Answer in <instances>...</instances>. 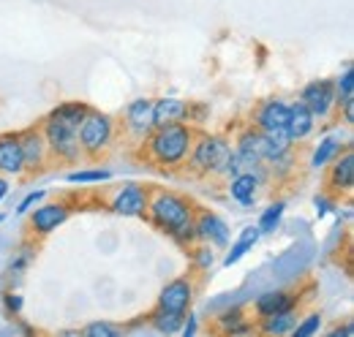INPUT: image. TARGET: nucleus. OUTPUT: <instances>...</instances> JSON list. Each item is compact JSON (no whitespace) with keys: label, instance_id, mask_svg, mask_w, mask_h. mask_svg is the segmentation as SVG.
<instances>
[{"label":"nucleus","instance_id":"1","mask_svg":"<svg viewBox=\"0 0 354 337\" xmlns=\"http://www.w3.org/2000/svg\"><path fill=\"white\" fill-rule=\"evenodd\" d=\"M194 215H196V204L185 193L172 191V188H153L150 191L145 220H150L153 229H158L161 234H167L169 240H175L183 248L196 242Z\"/></svg>","mask_w":354,"mask_h":337},{"label":"nucleus","instance_id":"2","mask_svg":"<svg viewBox=\"0 0 354 337\" xmlns=\"http://www.w3.org/2000/svg\"><path fill=\"white\" fill-rule=\"evenodd\" d=\"M194 139H196V126H191V123L158 126L139 144V158L161 171H180V168H185Z\"/></svg>","mask_w":354,"mask_h":337},{"label":"nucleus","instance_id":"3","mask_svg":"<svg viewBox=\"0 0 354 337\" xmlns=\"http://www.w3.org/2000/svg\"><path fill=\"white\" fill-rule=\"evenodd\" d=\"M234 155L232 139L226 133H207L196 131L191 155L185 161V171L194 177H213V180H226V168Z\"/></svg>","mask_w":354,"mask_h":337},{"label":"nucleus","instance_id":"4","mask_svg":"<svg viewBox=\"0 0 354 337\" xmlns=\"http://www.w3.org/2000/svg\"><path fill=\"white\" fill-rule=\"evenodd\" d=\"M120 128L118 120L106 112L90 109L88 117L80 123V147H82V158L88 161H101L118 142Z\"/></svg>","mask_w":354,"mask_h":337},{"label":"nucleus","instance_id":"5","mask_svg":"<svg viewBox=\"0 0 354 337\" xmlns=\"http://www.w3.org/2000/svg\"><path fill=\"white\" fill-rule=\"evenodd\" d=\"M41 131H44V139H46V144H49V155H52L55 164L77 166V164L85 161V158H82V147H80V126L44 117Z\"/></svg>","mask_w":354,"mask_h":337},{"label":"nucleus","instance_id":"6","mask_svg":"<svg viewBox=\"0 0 354 337\" xmlns=\"http://www.w3.org/2000/svg\"><path fill=\"white\" fill-rule=\"evenodd\" d=\"M118 128L131 147H139L153 131V98H133L123 109V123H118Z\"/></svg>","mask_w":354,"mask_h":337},{"label":"nucleus","instance_id":"7","mask_svg":"<svg viewBox=\"0 0 354 337\" xmlns=\"http://www.w3.org/2000/svg\"><path fill=\"white\" fill-rule=\"evenodd\" d=\"M19 147H22V164H25V174H41L49 164V144L44 139L41 126H30L19 131Z\"/></svg>","mask_w":354,"mask_h":337},{"label":"nucleus","instance_id":"8","mask_svg":"<svg viewBox=\"0 0 354 337\" xmlns=\"http://www.w3.org/2000/svg\"><path fill=\"white\" fill-rule=\"evenodd\" d=\"M267 180H270L267 166H259V168H254V171H240V174H234V177L226 180V193H229L232 202H237L240 207L248 210V207L257 204L259 191L265 188Z\"/></svg>","mask_w":354,"mask_h":337},{"label":"nucleus","instance_id":"9","mask_svg":"<svg viewBox=\"0 0 354 337\" xmlns=\"http://www.w3.org/2000/svg\"><path fill=\"white\" fill-rule=\"evenodd\" d=\"M327 177H324V188H327V193H333L335 199L338 196H349L354 188V147L352 144H346L327 166Z\"/></svg>","mask_w":354,"mask_h":337},{"label":"nucleus","instance_id":"10","mask_svg":"<svg viewBox=\"0 0 354 337\" xmlns=\"http://www.w3.org/2000/svg\"><path fill=\"white\" fill-rule=\"evenodd\" d=\"M68 215H71L68 202H39L33 210L28 212V223H30L33 237L44 240L68 220Z\"/></svg>","mask_w":354,"mask_h":337},{"label":"nucleus","instance_id":"11","mask_svg":"<svg viewBox=\"0 0 354 337\" xmlns=\"http://www.w3.org/2000/svg\"><path fill=\"white\" fill-rule=\"evenodd\" d=\"M150 202V188L142 182H126L109 196V210L120 218H145Z\"/></svg>","mask_w":354,"mask_h":337},{"label":"nucleus","instance_id":"12","mask_svg":"<svg viewBox=\"0 0 354 337\" xmlns=\"http://www.w3.org/2000/svg\"><path fill=\"white\" fill-rule=\"evenodd\" d=\"M232 147H234V155H237L243 171H254V168L265 166V136L259 128H254L251 123L243 126L237 131Z\"/></svg>","mask_w":354,"mask_h":337},{"label":"nucleus","instance_id":"13","mask_svg":"<svg viewBox=\"0 0 354 337\" xmlns=\"http://www.w3.org/2000/svg\"><path fill=\"white\" fill-rule=\"evenodd\" d=\"M194 299H196V280H194V275H180V278L167 280V286L158 291L156 307L172 310V313H188Z\"/></svg>","mask_w":354,"mask_h":337},{"label":"nucleus","instance_id":"14","mask_svg":"<svg viewBox=\"0 0 354 337\" xmlns=\"http://www.w3.org/2000/svg\"><path fill=\"white\" fill-rule=\"evenodd\" d=\"M300 101L313 112L319 123H327L335 115V87L333 79H313L300 90Z\"/></svg>","mask_w":354,"mask_h":337},{"label":"nucleus","instance_id":"15","mask_svg":"<svg viewBox=\"0 0 354 337\" xmlns=\"http://www.w3.org/2000/svg\"><path fill=\"white\" fill-rule=\"evenodd\" d=\"M194 231H196V242H207L216 251H223L232 242V231L229 223L223 220L218 212L213 210H199L194 215Z\"/></svg>","mask_w":354,"mask_h":337},{"label":"nucleus","instance_id":"16","mask_svg":"<svg viewBox=\"0 0 354 337\" xmlns=\"http://www.w3.org/2000/svg\"><path fill=\"white\" fill-rule=\"evenodd\" d=\"M286 123H289V104L283 98H265L251 112V126L259 128L262 133L286 131Z\"/></svg>","mask_w":354,"mask_h":337},{"label":"nucleus","instance_id":"17","mask_svg":"<svg viewBox=\"0 0 354 337\" xmlns=\"http://www.w3.org/2000/svg\"><path fill=\"white\" fill-rule=\"evenodd\" d=\"M316 126H319V120L313 117V112H310L308 106L303 104V101H295V104H289V123H286V136H289V142L297 147V144H303V142H308L310 136L316 133Z\"/></svg>","mask_w":354,"mask_h":337},{"label":"nucleus","instance_id":"18","mask_svg":"<svg viewBox=\"0 0 354 337\" xmlns=\"http://www.w3.org/2000/svg\"><path fill=\"white\" fill-rule=\"evenodd\" d=\"M0 174H6V177H25L19 131L0 133Z\"/></svg>","mask_w":354,"mask_h":337},{"label":"nucleus","instance_id":"19","mask_svg":"<svg viewBox=\"0 0 354 337\" xmlns=\"http://www.w3.org/2000/svg\"><path fill=\"white\" fill-rule=\"evenodd\" d=\"M289 307H300V294L286 291V289H270L254 299V316L257 318H267V316L289 310Z\"/></svg>","mask_w":354,"mask_h":337},{"label":"nucleus","instance_id":"20","mask_svg":"<svg viewBox=\"0 0 354 337\" xmlns=\"http://www.w3.org/2000/svg\"><path fill=\"white\" fill-rule=\"evenodd\" d=\"M188 104L175 95H161L153 98V128L172 126V123H188Z\"/></svg>","mask_w":354,"mask_h":337},{"label":"nucleus","instance_id":"21","mask_svg":"<svg viewBox=\"0 0 354 337\" xmlns=\"http://www.w3.org/2000/svg\"><path fill=\"white\" fill-rule=\"evenodd\" d=\"M297 318H300V310H297V307L272 313V316H267V318H257V332H259V335H270V337H283L295 329Z\"/></svg>","mask_w":354,"mask_h":337},{"label":"nucleus","instance_id":"22","mask_svg":"<svg viewBox=\"0 0 354 337\" xmlns=\"http://www.w3.org/2000/svg\"><path fill=\"white\" fill-rule=\"evenodd\" d=\"M262 240V231H259V226H248V229H243L240 231V237L232 242V245H226L229 251L223 256V267H234V264H240L248 253L254 251V245Z\"/></svg>","mask_w":354,"mask_h":337},{"label":"nucleus","instance_id":"23","mask_svg":"<svg viewBox=\"0 0 354 337\" xmlns=\"http://www.w3.org/2000/svg\"><path fill=\"white\" fill-rule=\"evenodd\" d=\"M346 144L341 142V136L338 133H330V136H322L319 139V144L313 147V153H310L308 158V168L310 171H324V166L344 150Z\"/></svg>","mask_w":354,"mask_h":337},{"label":"nucleus","instance_id":"24","mask_svg":"<svg viewBox=\"0 0 354 337\" xmlns=\"http://www.w3.org/2000/svg\"><path fill=\"white\" fill-rule=\"evenodd\" d=\"M183 321H185V313H172V310H161V307H156L147 316V324L156 335H180Z\"/></svg>","mask_w":354,"mask_h":337},{"label":"nucleus","instance_id":"25","mask_svg":"<svg viewBox=\"0 0 354 337\" xmlns=\"http://www.w3.org/2000/svg\"><path fill=\"white\" fill-rule=\"evenodd\" d=\"M90 106L85 101H63V104H57L46 117H52V120H63V123H71V126H80L85 117H88Z\"/></svg>","mask_w":354,"mask_h":337},{"label":"nucleus","instance_id":"26","mask_svg":"<svg viewBox=\"0 0 354 337\" xmlns=\"http://www.w3.org/2000/svg\"><path fill=\"white\" fill-rule=\"evenodd\" d=\"M283 215H286V202H283V199H278V202L267 204L265 210L259 212V220H257V226H259L262 237H265V234H275V231L281 229V220H283Z\"/></svg>","mask_w":354,"mask_h":337},{"label":"nucleus","instance_id":"27","mask_svg":"<svg viewBox=\"0 0 354 337\" xmlns=\"http://www.w3.org/2000/svg\"><path fill=\"white\" fill-rule=\"evenodd\" d=\"M267 166V174H270V180H275V182H286L295 171H297V158H295V147L292 150H286L283 155H278V158H272Z\"/></svg>","mask_w":354,"mask_h":337},{"label":"nucleus","instance_id":"28","mask_svg":"<svg viewBox=\"0 0 354 337\" xmlns=\"http://www.w3.org/2000/svg\"><path fill=\"white\" fill-rule=\"evenodd\" d=\"M333 87H335V104H338V106L352 104L354 101V66L352 63L344 66V71L333 79ZM338 106H335V109H338Z\"/></svg>","mask_w":354,"mask_h":337},{"label":"nucleus","instance_id":"29","mask_svg":"<svg viewBox=\"0 0 354 337\" xmlns=\"http://www.w3.org/2000/svg\"><path fill=\"white\" fill-rule=\"evenodd\" d=\"M112 180V171L109 168H74L66 174V182L71 185H101V182H109Z\"/></svg>","mask_w":354,"mask_h":337},{"label":"nucleus","instance_id":"30","mask_svg":"<svg viewBox=\"0 0 354 337\" xmlns=\"http://www.w3.org/2000/svg\"><path fill=\"white\" fill-rule=\"evenodd\" d=\"M262 136H265V164H270L272 158H278V155H283L286 150L295 147V144L289 142L286 131H267Z\"/></svg>","mask_w":354,"mask_h":337},{"label":"nucleus","instance_id":"31","mask_svg":"<svg viewBox=\"0 0 354 337\" xmlns=\"http://www.w3.org/2000/svg\"><path fill=\"white\" fill-rule=\"evenodd\" d=\"M188 251H191V264L196 272H210L216 267V248L213 245L194 242V245H188Z\"/></svg>","mask_w":354,"mask_h":337},{"label":"nucleus","instance_id":"32","mask_svg":"<svg viewBox=\"0 0 354 337\" xmlns=\"http://www.w3.org/2000/svg\"><path fill=\"white\" fill-rule=\"evenodd\" d=\"M322 324H324V316L319 313V310H310L306 316H300L297 318V324H295V329L289 332L292 337H316L322 332Z\"/></svg>","mask_w":354,"mask_h":337},{"label":"nucleus","instance_id":"33","mask_svg":"<svg viewBox=\"0 0 354 337\" xmlns=\"http://www.w3.org/2000/svg\"><path fill=\"white\" fill-rule=\"evenodd\" d=\"M80 335L85 337H120L126 335V327H120V324H112V321H90L88 327H82L80 329Z\"/></svg>","mask_w":354,"mask_h":337},{"label":"nucleus","instance_id":"34","mask_svg":"<svg viewBox=\"0 0 354 337\" xmlns=\"http://www.w3.org/2000/svg\"><path fill=\"white\" fill-rule=\"evenodd\" d=\"M240 321H245V310L240 307V305H234V307H226L223 313H218L216 318H213V324H216V329L221 332V335H226L232 327H237Z\"/></svg>","mask_w":354,"mask_h":337},{"label":"nucleus","instance_id":"35","mask_svg":"<svg viewBox=\"0 0 354 337\" xmlns=\"http://www.w3.org/2000/svg\"><path fill=\"white\" fill-rule=\"evenodd\" d=\"M33 256H36V248H33V245H22V248H19V253L11 258V264H8V272H11V275H19V272H25V269L30 267Z\"/></svg>","mask_w":354,"mask_h":337},{"label":"nucleus","instance_id":"36","mask_svg":"<svg viewBox=\"0 0 354 337\" xmlns=\"http://www.w3.org/2000/svg\"><path fill=\"white\" fill-rule=\"evenodd\" d=\"M3 307H6L8 316L17 318V316L22 313V307H25V296L17 294V291H6V294H3Z\"/></svg>","mask_w":354,"mask_h":337},{"label":"nucleus","instance_id":"37","mask_svg":"<svg viewBox=\"0 0 354 337\" xmlns=\"http://www.w3.org/2000/svg\"><path fill=\"white\" fill-rule=\"evenodd\" d=\"M313 207H316V215H319V218H324V215H330L333 210H338V199H335L333 193H322V196L313 199Z\"/></svg>","mask_w":354,"mask_h":337},{"label":"nucleus","instance_id":"38","mask_svg":"<svg viewBox=\"0 0 354 337\" xmlns=\"http://www.w3.org/2000/svg\"><path fill=\"white\" fill-rule=\"evenodd\" d=\"M44 196H46V191L44 188H39V191H30L19 204H17V215H28V212L33 210L39 202H44Z\"/></svg>","mask_w":354,"mask_h":337},{"label":"nucleus","instance_id":"39","mask_svg":"<svg viewBox=\"0 0 354 337\" xmlns=\"http://www.w3.org/2000/svg\"><path fill=\"white\" fill-rule=\"evenodd\" d=\"M180 335L183 337H194L199 335V321H196V313H185V321H183V327H180Z\"/></svg>","mask_w":354,"mask_h":337},{"label":"nucleus","instance_id":"40","mask_svg":"<svg viewBox=\"0 0 354 337\" xmlns=\"http://www.w3.org/2000/svg\"><path fill=\"white\" fill-rule=\"evenodd\" d=\"M254 332H257V324H251V321L245 318V321H240L237 327H232L226 335H229V337H240V335H254Z\"/></svg>","mask_w":354,"mask_h":337},{"label":"nucleus","instance_id":"41","mask_svg":"<svg viewBox=\"0 0 354 337\" xmlns=\"http://www.w3.org/2000/svg\"><path fill=\"white\" fill-rule=\"evenodd\" d=\"M335 115H341L344 126L352 128L354 126V101H352V104H344V106H338V109H335Z\"/></svg>","mask_w":354,"mask_h":337},{"label":"nucleus","instance_id":"42","mask_svg":"<svg viewBox=\"0 0 354 337\" xmlns=\"http://www.w3.org/2000/svg\"><path fill=\"white\" fill-rule=\"evenodd\" d=\"M354 335V324L352 321H346L344 327H335V329H330L327 337H352Z\"/></svg>","mask_w":354,"mask_h":337},{"label":"nucleus","instance_id":"43","mask_svg":"<svg viewBox=\"0 0 354 337\" xmlns=\"http://www.w3.org/2000/svg\"><path fill=\"white\" fill-rule=\"evenodd\" d=\"M8 191H11V180H8L6 174H0V204H3V199L8 196Z\"/></svg>","mask_w":354,"mask_h":337},{"label":"nucleus","instance_id":"44","mask_svg":"<svg viewBox=\"0 0 354 337\" xmlns=\"http://www.w3.org/2000/svg\"><path fill=\"white\" fill-rule=\"evenodd\" d=\"M3 220H6V215H0V223H3Z\"/></svg>","mask_w":354,"mask_h":337}]
</instances>
